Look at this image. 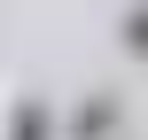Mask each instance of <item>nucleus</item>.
<instances>
[{"mask_svg": "<svg viewBox=\"0 0 148 140\" xmlns=\"http://www.w3.org/2000/svg\"><path fill=\"white\" fill-rule=\"evenodd\" d=\"M8 140H55L47 109H39V101H16V117H8Z\"/></svg>", "mask_w": 148, "mask_h": 140, "instance_id": "obj_1", "label": "nucleus"}, {"mask_svg": "<svg viewBox=\"0 0 148 140\" xmlns=\"http://www.w3.org/2000/svg\"><path fill=\"white\" fill-rule=\"evenodd\" d=\"M125 47H140V55H148V8H133V16H125Z\"/></svg>", "mask_w": 148, "mask_h": 140, "instance_id": "obj_3", "label": "nucleus"}, {"mask_svg": "<svg viewBox=\"0 0 148 140\" xmlns=\"http://www.w3.org/2000/svg\"><path fill=\"white\" fill-rule=\"evenodd\" d=\"M94 132H109V101H94V109L78 117V140H94Z\"/></svg>", "mask_w": 148, "mask_h": 140, "instance_id": "obj_2", "label": "nucleus"}]
</instances>
